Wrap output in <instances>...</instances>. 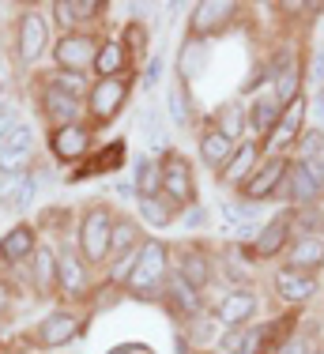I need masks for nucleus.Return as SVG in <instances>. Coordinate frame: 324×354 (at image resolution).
Returning a JSON list of instances; mask_svg holds the SVG:
<instances>
[{"mask_svg":"<svg viewBox=\"0 0 324 354\" xmlns=\"http://www.w3.org/2000/svg\"><path fill=\"white\" fill-rule=\"evenodd\" d=\"M80 245H83V257L87 260H102L109 252V245H114V218L102 212V207L87 212V218H83Z\"/></svg>","mask_w":324,"mask_h":354,"instance_id":"obj_1","label":"nucleus"},{"mask_svg":"<svg viewBox=\"0 0 324 354\" xmlns=\"http://www.w3.org/2000/svg\"><path fill=\"white\" fill-rule=\"evenodd\" d=\"M162 272H166V249H162L159 241H147V245L136 252V264L129 272V286L132 290H151V286L162 279Z\"/></svg>","mask_w":324,"mask_h":354,"instance_id":"obj_2","label":"nucleus"},{"mask_svg":"<svg viewBox=\"0 0 324 354\" xmlns=\"http://www.w3.org/2000/svg\"><path fill=\"white\" fill-rule=\"evenodd\" d=\"M125 95H129V83L125 80H117V75L98 80L95 91H91V113H95V121H109L125 106Z\"/></svg>","mask_w":324,"mask_h":354,"instance_id":"obj_3","label":"nucleus"},{"mask_svg":"<svg viewBox=\"0 0 324 354\" xmlns=\"http://www.w3.org/2000/svg\"><path fill=\"white\" fill-rule=\"evenodd\" d=\"M91 61H98V49L91 38H83V35L61 38V46H57V64H61V68L80 72V68H87Z\"/></svg>","mask_w":324,"mask_h":354,"instance_id":"obj_4","label":"nucleus"},{"mask_svg":"<svg viewBox=\"0 0 324 354\" xmlns=\"http://www.w3.org/2000/svg\"><path fill=\"white\" fill-rule=\"evenodd\" d=\"M46 49V19L38 12H27L19 23V57L23 61H38Z\"/></svg>","mask_w":324,"mask_h":354,"instance_id":"obj_5","label":"nucleus"},{"mask_svg":"<svg viewBox=\"0 0 324 354\" xmlns=\"http://www.w3.org/2000/svg\"><path fill=\"white\" fill-rule=\"evenodd\" d=\"M283 174H287V166L279 162V158H271L268 166H260L257 177H249V181H245V196H249V200L271 196V192L279 189V181H283Z\"/></svg>","mask_w":324,"mask_h":354,"instance_id":"obj_6","label":"nucleus"},{"mask_svg":"<svg viewBox=\"0 0 324 354\" xmlns=\"http://www.w3.org/2000/svg\"><path fill=\"white\" fill-rule=\"evenodd\" d=\"M162 185H166V192L177 200V204H189L192 200V177H189V166L181 162V158H170L166 170H162Z\"/></svg>","mask_w":324,"mask_h":354,"instance_id":"obj_7","label":"nucleus"},{"mask_svg":"<svg viewBox=\"0 0 324 354\" xmlns=\"http://www.w3.org/2000/svg\"><path fill=\"white\" fill-rule=\"evenodd\" d=\"M75 335V317L72 313H53L38 324V343L42 347H61L64 339Z\"/></svg>","mask_w":324,"mask_h":354,"instance_id":"obj_8","label":"nucleus"},{"mask_svg":"<svg viewBox=\"0 0 324 354\" xmlns=\"http://www.w3.org/2000/svg\"><path fill=\"white\" fill-rule=\"evenodd\" d=\"M75 109H80V102H75V95H68V91H61L57 83L46 91V113L57 121V129H64V124H75Z\"/></svg>","mask_w":324,"mask_h":354,"instance_id":"obj_9","label":"nucleus"},{"mask_svg":"<svg viewBox=\"0 0 324 354\" xmlns=\"http://www.w3.org/2000/svg\"><path fill=\"white\" fill-rule=\"evenodd\" d=\"M276 286H279V294H283L287 301H305L313 290H317V283H313L309 275H302L298 268H283V272L276 275Z\"/></svg>","mask_w":324,"mask_h":354,"instance_id":"obj_10","label":"nucleus"},{"mask_svg":"<svg viewBox=\"0 0 324 354\" xmlns=\"http://www.w3.org/2000/svg\"><path fill=\"white\" fill-rule=\"evenodd\" d=\"M234 12L230 4H223V0H204V4H196V15H192V35H211L215 27H223L226 15Z\"/></svg>","mask_w":324,"mask_h":354,"instance_id":"obj_11","label":"nucleus"},{"mask_svg":"<svg viewBox=\"0 0 324 354\" xmlns=\"http://www.w3.org/2000/svg\"><path fill=\"white\" fill-rule=\"evenodd\" d=\"M253 309H257V298H253L249 290H237L223 298V306H219V320L223 324H245V320L253 317Z\"/></svg>","mask_w":324,"mask_h":354,"instance_id":"obj_12","label":"nucleus"},{"mask_svg":"<svg viewBox=\"0 0 324 354\" xmlns=\"http://www.w3.org/2000/svg\"><path fill=\"white\" fill-rule=\"evenodd\" d=\"M53 151L61 158H75L87 151V129L83 124H64V129L53 132Z\"/></svg>","mask_w":324,"mask_h":354,"instance_id":"obj_13","label":"nucleus"},{"mask_svg":"<svg viewBox=\"0 0 324 354\" xmlns=\"http://www.w3.org/2000/svg\"><path fill=\"white\" fill-rule=\"evenodd\" d=\"M34 252V230L30 226H15L12 234H4V241H0V257L4 260H23Z\"/></svg>","mask_w":324,"mask_h":354,"instance_id":"obj_14","label":"nucleus"},{"mask_svg":"<svg viewBox=\"0 0 324 354\" xmlns=\"http://www.w3.org/2000/svg\"><path fill=\"white\" fill-rule=\"evenodd\" d=\"M57 279H61V286H64V290H72V294H80L83 286H87V275H83L80 260H75L68 249L57 257Z\"/></svg>","mask_w":324,"mask_h":354,"instance_id":"obj_15","label":"nucleus"},{"mask_svg":"<svg viewBox=\"0 0 324 354\" xmlns=\"http://www.w3.org/2000/svg\"><path fill=\"white\" fill-rule=\"evenodd\" d=\"M200 155H204V162H208V166H223L230 158V136H226V132H219V129H211L208 136L200 140Z\"/></svg>","mask_w":324,"mask_h":354,"instance_id":"obj_16","label":"nucleus"},{"mask_svg":"<svg viewBox=\"0 0 324 354\" xmlns=\"http://www.w3.org/2000/svg\"><path fill=\"white\" fill-rule=\"evenodd\" d=\"M27 147H30V129L27 124H15V129L4 136V143H0V162H15V158H23Z\"/></svg>","mask_w":324,"mask_h":354,"instance_id":"obj_17","label":"nucleus"},{"mask_svg":"<svg viewBox=\"0 0 324 354\" xmlns=\"http://www.w3.org/2000/svg\"><path fill=\"white\" fill-rule=\"evenodd\" d=\"M291 200H302V204H309V200H317V181H313L309 174H305V162H298L294 166V174H291Z\"/></svg>","mask_w":324,"mask_h":354,"instance_id":"obj_18","label":"nucleus"},{"mask_svg":"<svg viewBox=\"0 0 324 354\" xmlns=\"http://www.w3.org/2000/svg\"><path fill=\"white\" fill-rule=\"evenodd\" d=\"M95 12H98L95 0H61V4H57V19H61V23L95 19Z\"/></svg>","mask_w":324,"mask_h":354,"instance_id":"obj_19","label":"nucleus"},{"mask_svg":"<svg viewBox=\"0 0 324 354\" xmlns=\"http://www.w3.org/2000/svg\"><path fill=\"white\" fill-rule=\"evenodd\" d=\"M294 264L298 268H313L324 264V238H302L294 245Z\"/></svg>","mask_w":324,"mask_h":354,"instance_id":"obj_20","label":"nucleus"},{"mask_svg":"<svg viewBox=\"0 0 324 354\" xmlns=\"http://www.w3.org/2000/svg\"><path fill=\"white\" fill-rule=\"evenodd\" d=\"M298 124H302V102H291V109H287V117L276 124V136H271V143H276V147L291 143V140L298 136Z\"/></svg>","mask_w":324,"mask_h":354,"instance_id":"obj_21","label":"nucleus"},{"mask_svg":"<svg viewBox=\"0 0 324 354\" xmlns=\"http://www.w3.org/2000/svg\"><path fill=\"white\" fill-rule=\"evenodd\" d=\"M283 241H287V223L279 218V223L264 226V234H260V241H257V257H276Z\"/></svg>","mask_w":324,"mask_h":354,"instance_id":"obj_22","label":"nucleus"},{"mask_svg":"<svg viewBox=\"0 0 324 354\" xmlns=\"http://www.w3.org/2000/svg\"><path fill=\"white\" fill-rule=\"evenodd\" d=\"M125 64V49L117 46V41H109V46H102L98 49V61H95V68L102 80H109V75H117V68Z\"/></svg>","mask_w":324,"mask_h":354,"instance_id":"obj_23","label":"nucleus"},{"mask_svg":"<svg viewBox=\"0 0 324 354\" xmlns=\"http://www.w3.org/2000/svg\"><path fill=\"white\" fill-rule=\"evenodd\" d=\"M181 279L192 286H204L208 283V260L200 257V252H189V257H181Z\"/></svg>","mask_w":324,"mask_h":354,"instance_id":"obj_24","label":"nucleus"},{"mask_svg":"<svg viewBox=\"0 0 324 354\" xmlns=\"http://www.w3.org/2000/svg\"><path fill=\"white\" fill-rule=\"evenodd\" d=\"M159 185H162V174L151 166V158H140V162H136V189H140V200L155 196Z\"/></svg>","mask_w":324,"mask_h":354,"instance_id":"obj_25","label":"nucleus"},{"mask_svg":"<svg viewBox=\"0 0 324 354\" xmlns=\"http://www.w3.org/2000/svg\"><path fill=\"white\" fill-rule=\"evenodd\" d=\"M53 272H57V257L49 249L34 252V283L38 286H53Z\"/></svg>","mask_w":324,"mask_h":354,"instance_id":"obj_26","label":"nucleus"},{"mask_svg":"<svg viewBox=\"0 0 324 354\" xmlns=\"http://www.w3.org/2000/svg\"><path fill=\"white\" fill-rule=\"evenodd\" d=\"M253 158H257V147H253V143H245L242 151H234V162H230V170H226V181H242V177L253 170Z\"/></svg>","mask_w":324,"mask_h":354,"instance_id":"obj_27","label":"nucleus"},{"mask_svg":"<svg viewBox=\"0 0 324 354\" xmlns=\"http://www.w3.org/2000/svg\"><path fill=\"white\" fill-rule=\"evenodd\" d=\"M170 301H174L177 309H185V313H196V290L181 279V275L170 283Z\"/></svg>","mask_w":324,"mask_h":354,"instance_id":"obj_28","label":"nucleus"},{"mask_svg":"<svg viewBox=\"0 0 324 354\" xmlns=\"http://www.w3.org/2000/svg\"><path fill=\"white\" fill-rule=\"evenodd\" d=\"M23 181H27V174H8L4 181H0V204H4V207H15Z\"/></svg>","mask_w":324,"mask_h":354,"instance_id":"obj_29","label":"nucleus"},{"mask_svg":"<svg viewBox=\"0 0 324 354\" xmlns=\"http://www.w3.org/2000/svg\"><path fill=\"white\" fill-rule=\"evenodd\" d=\"M294 91H298V68H294V64H287L283 75H279L276 98H279V102H294Z\"/></svg>","mask_w":324,"mask_h":354,"instance_id":"obj_30","label":"nucleus"},{"mask_svg":"<svg viewBox=\"0 0 324 354\" xmlns=\"http://www.w3.org/2000/svg\"><path fill=\"white\" fill-rule=\"evenodd\" d=\"M121 158H125V143H109L106 151H98V155H95V162H91V166L106 174V170H114V166L121 162Z\"/></svg>","mask_w":324,"mask_h":354,"instance_id":"obj_31","label":"nucleus"},{"mask_svg":"<svg viewBox=\"0 0 324 354\" xmlns=\"http://www.w3.org/2000/svg\"><path fill=\"white\" fill-rule=\"evenodd\" d=\"M276 117H279V106L276 102H257V109H253V124H257V132H268Z\"/></svg>","mask_w":324,"mask_h":354,"instance_id":"obj_32","label":"nucleus"},{"mask_svg":"<svg viewBox=\"0 0 324 354\" xmlns=\"http://www.w3.org/2000/svg\"><path fill=\"white\" fill-rule=\"evenodd\" d=\"M140 212H143V218H147V223H155V226H166V223H170L166 207L155 204L151 196H143V200H140Z\"/></svg>","mask_w":324,"mask_h":354,"instance_id":"obj_33","label":"nucleus"},{"mask_svg":"<svg viewBox=\"0 0 324 354\" xmlns=\"http://www.w3.org/2000/svg\"><path fill=\"white\" fill-rule=\"evenodd\" d=\"M140 124H143V140L155 147V143H162V129H159V117H151V113H143L140 117Z\"/></svg>","mask_w":324,"mask_h":354,"instance_id":"obj_34","label":"nucleus"},{"mask_svg":"<svg viewBox=\"0 0 324 354\" xmlns=\"http://www.w3.org/2000/svg\"><path fill=\"white\" fill-rule=\"evenodd\" d=\"M170 117H174V124L189 121V109H185V102H181V91H170Z\"/></svg>","mask_w":324,"mask_h":354,"instance_id":"obj_35","label":"nucleus"},{"mask_svg":"<svg viewBox=\"0 0 324 354\" xmlns=\"http://www.w3.org/2000/svg\"><path fill=\"white\" fill-rule=\"evenodd\" d=\"M305 174L317 181V189H324V155H313V158H305Z\"/></svg>","mask_w":324,"mask_h":354,"instance_id":"obj_36","label":"nucleus"},{"mask_svg":"<svg viewBox=\"0 0 324 354\" xmlns=\"http://www.w3.org/2000/svg\"><path fill=\"white\" fill-rule=\"evenodd\" d=\"M321 143H324V136H321L317 129H309V132H305V136H302V151H305V158H313V155H317V151H321Z\"/></svg>","mask_w":324,"mask_h":354,"instance_id":"obj_37","label":"nucleus"},{"mask_svg":"<svg viewBox=\"0 0 324 354\" xmlns=\"http://www.w3.org/2000/svg\"><path fill=\"white\" fill-rule=\"evenodd\" d=\"M136 241V230H132V223H121V226H114V245H132Z\"/></svg>","mask_w":324,"mask_h":354,"instance_id":"obj_38","label":"nucleus"},{"mask_svg":"<svg viewBox=\"0 0 324 354\" xmlns=\"http://www.w3.org/2000/svg\"><path fill=\"white\" fill-rule=\"evenodd\" d=\"M30 196H34V177H27V181H23V189H19V200H15V207H27V204H30Z\"/></svg>","mask_w":324,"mask_h":354,"instance_id":"obj_39","label":"nucleus"},{"mask_svg":"<svg viewBox=\"0 0 324 354\" xmlns=\"http://www.w3.org/2000/svg\"><path fill=\"white\" fill-rule=\"evenodd\" d=\"M159 75H162V61L155 57V61L147 64V83H151V87H155V83H159Z\"/></svg>","mask_w":324,"mask_h":354,"instance_id":"obj_40","label":"nucleus"},{"mask_svg":"<svg viewBox=\"0 0 324 354\" xmlns=\"http://www.w3.org/2000/svg\"><path fill=\"white\" fill-rule=\"evenodd\" d=\"M283 354H309V347H305L302 339H291V343L283 347Z\"/></svg>","mask_w":324,"mask_h":354,"instance_id":"obj_41","label":"nucleus"},{"mask_svg":"<svg viewBox=\"0 0 324 354\" xmlns=\"http://www.w3.org/2000/svg\"><path fill=\"white\" fill-rule=\"evenodd\" d=\"M8 129H12V109H8V106H0V136H4Z\"/></svg>","mask_w":324,"mask_h":354,"instance_id":"obj_42","label":"nucleus"},{"mask_svg":"<svg viewBox=\"0 0 324 354\" xmlns=\"http://www.w3.org/2000/svg\"><path fill=\"white\" fill-rule=\"evenodd\" d=\"M129 41H132V46H143V30L132 27V30H129Z\"/></svg>","mask_w":324,"mask_h":354,"instance_id":"obj_43","label":"nucleus"},{"mask_svg":"<svg viewBox=\"0 0 324 354\" xmlns=\"http://www.w3.org/2000/svg\"><path fill=\"white\" fill-rule=\"evenodd\" d=\"M8 306V294H4V286H0V309H4Z\"/></svg>","mask_w":324,"mask_h":354,"instance_id":"obj_44","label":"nucleus"}]
</instances>
